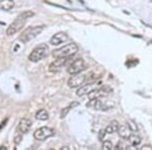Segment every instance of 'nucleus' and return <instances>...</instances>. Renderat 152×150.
Listing matches in <instances>:
<instances>
[{"mask_svg":"<svg viewBox=\"0 0 152 150\" xmlns=\"http://www.w3.org/2000/svg\"><path fill=\"white\" fill-rule=\"evenodd\" d=\"M35 15L33 11H24L21 14L16 18L15 20L13 21L12 23L9 24V26L6 29V35L7 36H13L15 35L16 33H18L20 29H23V28L24 26V24L26 23V19L31 18V16Z\"/></svg>","mask_w":152,"mask_h":150,"instance_id":"f257e3e1","label":"nucleus"},{"mask_svg":"<svg viewBox=\"0 0 152 150\" xmlns=\"http://www.w3.org/2000/svg\"><path fill=\"white\" fill-rule=\"evenodd\" d=\"M44 28H45L44 26H31V28L26 29L23 33L20 34L18 40L23 44L28 43V42H31V40H34L37 36L40 35L42 31H43Z\"/></svg>","mask_w":152,"mask_h":150,"instance_id":"f03ea898","label":"nucleus"},{"mask_svg":"<svg viewBox=\"0 0 152 150\" xmlns=\"http://www.w3.org/2000/svg\"><path fill=\"white\" fill-rule=\"evenodd\" d=\"M78 46L74 43L68 44L64 47L60 49H57V50L53 51V56L55 58H59V57H72L74 56L76 53L78 52Z\"/></svg>","mask_w":152,"mask_h":150,"instance_id":"7ed1b4c3","label":"nucleus"},{"mask_svg":"<svg viewBox=\"0 0 152 150\" xmlns=\"http://www.w3.org/2000/svg\"><path fill=\"white\" fill-rule=\"evenodd\" d=\"M48 51L49 47L47 46V44H41V45L37 46L31 52V54L28 55V60L35 63L39 62L48 55Z\"/></svg>","mask_w":152,"mask_h":150,"instance_id":"20e7f679","label":"nucleus"},{"mask_svg":"<svg viewBox=\"0 0 152 150\" xmlns=\"http://www.w3.org/2000/svg\"><path fill=\"white\" fill-rule=\"evenodd\" d=\"M102 85V82L99 81H91V82L87 83V84L81 85L76 91V95L77 97H84V95H88L91 91H94V89L99 88Z\"/></svg>","mask_w":152,"mask_h":150,"instance_id":"39448f33","label":"nucleus"},{"mask_svg":"<svg viewBox=\"0 0 152 150\" xmlns=\"http://www.w3.org/2000/svg\"><path fill=\"white\" fill-rule=\"evenodd\" d=\"M54 135H55V130L50 127H41L38 130H36L35 133H34L35 139L39 140V141L46 140L50 138V137H53Z\"/></svg>","mask_w":152,"mask_h":150,"instance_id":"423d86ee","label":"nucleus"},{"mask_svg":"<svg viewBox=\"0 0 152 150\" xmlns=\"http://www.w3.org/2000/svg\"><path fill=\"white\" fill-rule=\"evenodd\" d=\"M86 68V64H85V61L83 60L82 58H78L76 59L75 61H73L72 63L69 65V67L67 68L68 73L71 75L73 74H78V73H81L82 71L85 70Z\"/></svg>","mask_w":152,"mask_h":150,"instance_id":"0eeeda50","label":"nucleus"},{"mask_svg":"<svg viewBox=\"0 0 152 150\" xmlns=\"http://www.w3.org/2000/svg\"><path fill=\"white\" fill-rule=\"evenodd\" d=\"M86 80H87V75L78 73V74H73V76H71L69 80H68L67 84L71 88L80 87Z\"/></svg>","mask_w":152,"mask_h":150,"instance_id":"6e6552de","label":"nucleus"},{"mask_svg":"<svg viewBox=\"0 0 152 150\" xmlns=\"http://www.w3.org/2000/svg\"><path fill=\"white\" fill-rule=\"evenodd\" d=\"M113 89L110 88L109 86H104V87H99L96 89H94V91H91L89 93V97L90 98H102V97H109L110 94L112 93Z\"/></svg>","mask_w":152,"mask_h":150,"instance_id":"1a4fd4ad","label":"nucleus"},{"mask_svg":"<svg viewBox=\"0 0 152 150\" xmlns=\"http://www.w3.org/2000/svg\"><path fill=\"white\" fill-rule=\"evenodd\" d=\"M70 60V57H59V58H56L55 61H53L52 63L50 64L49 66V70L51 72H55V71H58L60 70L63 66H65L67 64L68 61Z\"/></svg>","mask_w":152,"mask_h":150,"instance_id":"9d476101","label":"nucleus"},{"mask_svg":"<svg viewBox=\"0 0 152 150\" xmlns=\"http://www.w3.org/2000/svg\"><path fill=\"white\" fill-rule=\"evenodd\" d=\"M86 107L91 108V109H94V110H107L111 108V107H109V105H105L104 100H102L100 98H96V97L90 98L89 102L86 104Z\"/></svg>","mask_w":152,"mask_h":150,"instance_id":"9b49d317","label":"nucleus"},{"mask_svg":"<svg viewBox=\"0 0 152 150\" xmlns=\"http://www.w3.org/2000/svg\"><path fill=\"white\" fill-rule=\"evenodd\" d=\"M69 37L66 33H63V31H59V33L55 34L52 39L50 40V44L53 46H58V45H61V44L65 43V42L68 41Z\"/></svg>","mask_w":152,"mask_h":150,"instance_id":"f8f14e48","label":"nucleus"},{"mask_svg":"<svg viewBox=\"0 0 152 150\" xmlns=\"http://www.w3.org/2000/svg\"><path fill=\"white\" fill-rule=\"evenodd\" d=\"M31 128V121L26 118H23L19 121L18 125V131H19L23 134H26L28 133Z\"/></svg>","mask_w":152,"mask_h":150,"instance_id":"ddd939ff","label":"nucleus"},{"mask_svg":"<svg viewBox=\"0 0 152 150\" xmlns=\"http://www.w3.org/2000/svg\"><path fill=\"white\" fill-rule=\"evenodd\" d=\"M132 130L131 128L129 127L128 124H125V125H121L119 127V130H118V133H119L120 137L123 139H129V137L132 135Z\"/></svg>","mask_w":152,"mask_h":150,"instance_id":"4468645a","label":"nucleus"},{"mask_svg":"<svg viewBox=\"0 0 152 150\" xmlns=\"http://www.w3.org/2000/svg\"><path fill=\"white\" fill-rule=\"evenodd\" d=\"M119 127H120L119 122L116 121V120H114V121H112L109 125H107V127L105 128V131H107V134H113V133L118 132Z\"/></svg>","mask_w":152,"mask_h":150,"instance_id":"2eb2a0df","label":"nucleus"},{"mask_svg":"<svg viewBox=\"0 0 152 150\" xmlns=\"http://www.w3.org/2000/svg\"><path fill=\"white\" fill-rule=\"evenodd\" d=\"M14 7L13 0H1L0 1V8L3 10H10Z\"/></svg>","mask_w":152,"mask_h":150,"instance_id":"dca6fc26","label":"nucleus"},{"mask_svg":"<svg viewBox=\"0 0 152 150\" xmlns=\"http://www.w3.org/2000/svg\"><path fill=\"white\" fill-rule=\"evenodd\" d=\"M78 105H79V102H73L72 104H70L69 105H67L66 108H64V109L62 110V112H61V115H60V118H61V119H64L66 116L68 115V113H69L72 109H74L75 107H77Z\"/></svg>","mask_w":152,"mask_h":150,"instance_id":"f3484780","label":"nucleus"},{"mask_svg":"<svg viewBox=\"0 0 152 150\" xmlns=\"http://www.w3.org/2000/svg\"><path fill=\"white\" fill-rule=\"evenodd\" d=\"M36 119L40 120V121H47L49 119V113L45 109L39 110L36 114Z\"/></svg>","mask_w":152,"mask_h":150,"instance_id":"a211bd4d","label":"nucleus"},{"mask_svg":"<svg viewBox=\"0 0 152 150\" xmlns=\"http://www.w3.org/2000/svg\"><path fill=\"white\" fill-rule=\"evenodd\" d=\"M128 140L130 143H131V145H133V146H138L142 142V138L140 136H138V135H133V134L129 137Z\"/></svg>","mask_w":152,"mask_h":150,"instance_id":"6ab92c4d","label":"nucleus"},{"mask_svg":"<svg viewBox=\"0 0 152 150\" xmlns=\"http://www.w3.org/2000/svg\"><path fill=\"white\" fill-rule=\"evenodd\" d=\"M102 149H105V150H109V149H112L113 148V144L111 141H109V140H107V141H104V143H102Z\"/></svg>","mask_w":152,"mask_h":150,"instance_id":"aec40b11","label":"nucleus"},{"mask_svg":"<svg viewBox=\"0 0 152 150\" xmlns=\"http://www.w3.org/2000/svg\"><path fill=\"white\" fill-rule=\"evenodd\" d=\"M127 124L129 125V127L131 128V130L133 132H136V131H138V127H137V125L135 124L134 122H132V121H129L128 123H127Z\"/></svg>","mask_w":152,"mask_h":150,"instance_id":"412c9836","label":"nucleus"},{"mask_svg":"<svg viewBox=\"0 0 152 150\" xmlns=\"http://www.w3.org/2000/svg\"><path fill=\"white\" fill-rule=\"evenodd\" d=\"M107 131H105V129L104 130H100L99 133V140H104V138L105 137V135H107Z\"/></svg>","mask_w":152,"mask_h":150,"instance_id":"4be33fe9","label":"nucleus"},{"mask_svg":"<svg viewBox=\"0 0 152 150\" xmlns=\"http://www.w3.org/2000/svg\"><path fill=\"white\" fill-rule=\"evenodd\" d=\"M7 122H8V118H6V119H4L3 121H2V123L0 124V131H1V129H3L4 126L7 124Z\"/></svg>","mask_w":152,"mask_h":150,"instance_id":"5701e85b","label":"nucleus"},{"mask_svg":"<svg viewBox=\"0 0 152 150\" xmlns=\"http://www.w3.org/2000/svg\"><path fill=\"white\" fill-rule=\"evenodd\" d=\"M20 140H21V136H20V135H18V136H16L15 138H14V143L19 144V143H20Z\"/></svg>","mask_w":152,"mask_h":150,"instance_id":"b1692460","label":"nucleus"},{"mask_svg":"<svg viewBox=\"0 0 152 150\" xmlns=\"http://www.w3.org/2000/svg\"><path fill=\"white\" fill-rule=\"evenodd\" d=\"M141 149H146V150H150V149H152V146L151 145H143V146L141 147Z\"/></svg>","mask_w":152,"mask_h":150,"instance_id":"393cba45","label":"nucleus"},{"mask_svg":"<svg viewBox=\"0 0 152 150\" xmlns=\"http://www.w3.org/2000/svg\"><path fill=\"white\" fill-rule=\"evenodd\" d=\"M61 149H64V150H68V149H69V147H68V146H64V147H62V148H61Z\"/></svg>","mask_w":152,"mask_h":150,"instance_id":"a878e982","label":"nucleus"},{"mask_svg":"<svg viewBox=\"0 0 152 150\" xmlns=\"http://www.w3.org/2000/svg\"><path fill=\"white\" fill-rule=\"evenodd\" d=\"M3 149H6V148H5V147H3V146L0 147V150H3Z\"/></svg>","mask_w":152,"mask_h":150,"instance_id":"bb28decb","label":"nucleus"}]
</instances>
